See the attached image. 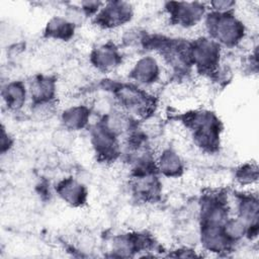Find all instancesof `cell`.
<instances>
[{
    "label": "cell",
    "mask_w": 259,
    "mask_h": 259,
    "mask_svg": "<svg viewBox=\"0 0 259 259\" xmlns=\"http://www.w3.org/2000/svg\"><path fill=\"white\" fill-rule=\"evenodd\" d=\"M203 21L208 37L219 44L221 48H234L245 38V25L233 11L226 13L207 12Z\"/></svg>",
    "instance_id": "1"
},
{
    "label": "cell",
    "mask_w": 259,
    "mask_h": 259,
    "mask_svg": "<svg viewBox=\"0 0 259 259\" xmlns=\"http://www.w3.org/2000/svg\"><path fill=\"white\" fill-rule=\"evenodd\" d=\"M183 122L191 132L193 143L197 148L205 152H213L219 148L222 124L213 112L208 110L189 112Z\"/></svg>",
    "instance_id": "2"
},
{
    "label": "cell",
    "mask_w": 259,
    "mask_h": 259,
    "mask_svg": "<svg viewBox=\"0 0 259 259\" xmlns=\"http://www.w3.org/2000/svg\"><path fill=\"white\" fill-rule=\"evenodd\" d=\"M112 94L121 110L134 118H148L155 110L156 102L144 88L137 85L118 84Z\"/></svg>",
    "instance_id": "3"
},
{
    "label": "cell",
    "mask_w": 259,
    "mask_h": 259,
    "mask_svg": "<svg viewBox=\"0 0 259 259\" xmlns=\"http://www.w3.org/2000/svg\"><path fill=\"white\" fill-rule=\"evenodd\" d=\"M221 58L222 48L208 36H201L188 42L190 65L204 76L219 72Z\"/></svg>",
    "instance_id": "4"
},
{
    "label": "cell",
    "mask_w": 259,
    "mask_h": 259,
    "mask_svg": "<svg viewBox=\"0 0 259 259\" xmlns=\"http://www.w3.org/2000/svg\"><path fill=\"white\" fill-rule=\"evenodd\" d=\"M133 16L134 8L131 3L111 1L103 3L100 10L94 16V21L101 28L114 29L128 23Z\"/></svg>",
    "instance_id": "5"
},
{
    "label": "cell",
    "mask_w": 259,
    "mask_h": 259,
    "mask_svg": "<svg viewBox=\"0 0 259 259\" xmlns=\"http://www.w3.org/2000/svg\"><path fill=\"white\" fill-rule=\"evenodd\" d=\"M206 7L200 2H169L166 6L172 23L189 28L202 21L206 15Z\"/></svg>",
    "instance_id": "6"
},
{
    "label": "cell",
    "mask_w": 259,
    "mask_h": 259,
    "mask_svg": "<svg viewBox=\"0 0 259 259\" xmlns=\"http://www.w3.org/2000/svg\"><path fill=\"white\" fill-rule=\"evenodd\" d=\"M90 142L97 157L104 162L114 161L120 154L118 138L108 132L100 122L91 128Z\"/></svg>",
    "instance_id": "7"
},
{
    "label": "cell",
    "mask_w": 259,
    "mask_h": 259,
    "mask_svg": "<svg viewBox=\"0 0 259 259\" xmlns=\"http://www.w3.org/2000/svg\"><path fill=\"white\" fill-rule=\"evenodd\" d=\"M128 77L141 88L152 86L160 80V64L152 56L141 57L131 68Z\"/></svg>",
    "instance_id": "8"
},
{
    "label": "cell",
    "mask_w": 259,
    "mask_h": 259,
    "mask_svg": "<svg viewBox=\"0 0 259 259\" xmlns=\"http://www.w3.org/2000/svg\"><path fill=\"white\" fill-rule=\"evenodd\" d=\"M157 171L133 173L132 191L134 195L144 201H154L161 194V182Z\"/></svg>",
    "instance_id": "9"
},
{
    "label": "cell",
    "mask_w": 259,
    "mask_h": 259,
    "mask_svg": "<svg viewBox=\"0 0 259 259\" xmlns=\"http://www.w3.org/2000/svg\"><path fill=\"white\" fill-rule=\"evenodd\" d=\"M122 56L112 42L101 44L90 53V63L100 72H111L120 66Z\"/></svg>",
    "instance_id": "10"
},
{
    "label": "cell",
    "mask_w": 259,
    "mask_h": 259,
    "mask_svg": "<svg viewBox=\"0 0 259 259\" xmlns=\"http://www.w3.org/2000/svg\"><path fill=\"white\" fill-rule=\"evenodd\" d=\"M198 239L205 251L215 254L230 251L233 244L225 234L223 226L200 225Z\"/></svg>",
    "instance_id": "11"
},
{
    "label": "cell",
    "mask_w": 259,
    "mask_h": 259,
    "mask_svg": "<svg viewBox=\"0 0 259 259\" xmlns=\"http://www.w3.org/2000/svg\"><path fill=\"white\" fill-rule=\"evenodd\" d=\"M59 197L72 207H79L87 201V188L78 180L69 177L61 180L56 187Z\"/></svg>",
    "instance_id": "12"
},
{
    "label": "cell",
    "mask_w": 259,
    "mask_h": 259,
    "mask_svg": "<svg viewBox=\"0 0 259 259\" xmlns=\"http://www.w3.org/2000/svg\"><path fill=\"white\" fill-rule=\"evenodd\" d=\"M156 170L159 174L168 178L180 177L184 172V162L180 155L173 149H164L155 157Z\"/></svg>",
    "instance_id": "13"
},
{
    "label": "cell",
    "mask_w": 259,
    "mask_h": 259,
    "mask_svg": "<svg viewBox=\"0 0 259 259\" xmlns=\"http://www.w3.org/2000/svg\"><path fill=\"white\" fill-rule=\"evenodd\" d=\"M57 92L56 79L49 75H37L29 83L28 94L32 103L55 101Z\"/></svg>",
    "instance_id": "14"
},
{
    "label": "cell",
    "mask_w": 259,
    "mask_h": 259,
    "mask_svg": "<svg viewBox=\"0 0 259 259\" xmlns=\"http://www.w3.org/2000/svg\"><path fill=\"white\" fill-rule=\"evenodd\" d=\"M28 95V88L21 81H9L2 86V101L7 109L11 111L20 110L25 105Z\"/></svg>",
    "instance_id": "15"
},
{
    "label": "cell",
    "mask_w": 259,
    "mask_h": 259,
    "mask_svg": "<svg viewBox=\"0 0 259 259\" xmlns=\"http://www.w3.org/2000/svg\"><path fill=\"white\" fill-rule=\"evenodd\" d=\"M91 110L86 105H72L63 110L61 122L64 128L70 132H77L85 128L90 120Z\"/></svg>",
    "instance_id": "16"
},
{
    "label": "cell",
    "mask_w": 259,
    "mask_h": 259,
    "mask_svg": "<svg viewBox=\"0 0 259 259\" xmlns=\"http://www.w3.org/2000/svg\"><path fill=\"white\" fill-rule=\"evenodd\" d=\"M76 25L65 16H54L45 27V36L50 39L66 41L73 37Z\"/></svg>",
    "instance_id": "17"
},
{
    "label": "cell",
    "mask_w": 259,
    "mask_h": 259,
    "mask_svg": "<svg viewBox=\"0 0 259 259\" xmlns=\"http://www.w3.org/2000/svg\"><path fill=\"white\" fill-rule=\"evenodd\" d=\"M257 178H258V169L256 164H252V163H246L240 166L235 173V179L242 186L252 185L257 181Z\"/></svg>",
    "instance_id": "18"
},
{
    "label": "cell",
    "mask_w": 259,
    "mask_h": 259,
    "mask_svg": "<svg viewBox=\"0 0 259 259\" xmlns=\"http://www.w3.org/2000/svg\"><path fill=\"white\" fill-rule=\"evenodd\" d=\"M210 11L217 12V13H226V12H232L234 10V7L236 6V2L234 1H228V0H217L208 3Z\"/></svg>",
    "instance_id": "19"
},
{
    "label": "cell",
    "mask_w": 259,
    "mask_h": 259,
    "mask_svg": "<svg viewBox=\"0 0 259 259\" xmlns=\"http://www.w3.org/2000/svg\"><path fill=\"white\" fill-rule=\"evenodd\" d=\"M13 145V139L12 137L5 131L4 126L2 127V135H1V152L4 154L5 152H8Z\"/></svg>",
    "instance_id": "20"
}]
</instances>
